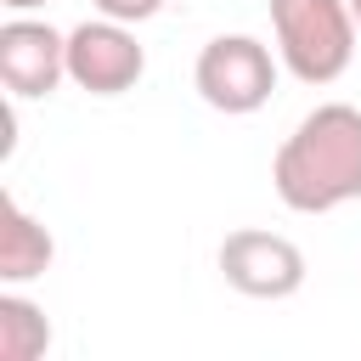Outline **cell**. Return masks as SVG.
Listing matches in <instances>:
<instances>
[{
	"label": "cell",
	"mask_w": 361,
	"mask_h": 361,
	"mask_svg": "<svg viewBox=\"0 0 361 361\" xmlns=\"http://www.w3.org/2000/svg\"><path fill=\"white\" fill-rule=\"evenodd\" d=\"M62 79H68V34L17 11L0 28V85L17 102H34V96H51Z\"/></svg>",
	"instance_id": "obj_6"
},
{
	"label": "cell",
	"mask_w": 361,
	"mask_h": 361,
	"mask_svg": "<svg viewBox=\"0 0 361 361\" xmlns=\"http://www.w3.org/2000/svg\"><path fill=\"white\" fill-rule=\"evenodd\" d=\"M51 259H56L51 231H45L11 192H6V197H0V282H6V288L34 282V276L51 271Z\"/></svg>",
	"instance_id": "obj_7"
},
{
	"label": "cell",
	"mask_w": 361,
	"mask_h": 361,
	"mask_svg": "<svg viewBox=\"0 0 361 361\" xmlns=\"http://www.w3.org/2000/svg\"><path fill=\"white\" fill-rule=\"evenodd\" d=\"M102 17H118V23H147L164 11V0H90Z\"/></svg>",
	"instance_id": "obj_9"
},
{
	"label": "cell",
	"mask_w": 361,
	"mask_h": 361,
	"mask_svg": "<svg viewBox=\"0 0 361 361\" xmlns=\"http://www.w3.org/2000/svg\"><path fill=\"white\" fill-rule=\"evenodd\" d=\"M141 73H147V51L135 45L130 23L96 11L90 23H79L68 34V79L79 90H90V96H124V90L141 85Z\"/></svg>",
	"instance_id": "obj_5"
},
{
	"label": "cell",
	"mask_w": 361,
	"mask_h": 361,
	"mask_svg": "<svg viewBox=\"0 0 361 361\" xmlns=\"http://www.w3.org/2000/svg\"><path fill=\"white\" fill-rule=\"evenodd\" d=\"M271 186L293 214H333L361 197V107L322 102L271 158Z\"/></svg>",
	"instance_id": "obj_1"
},
{
	"label": "cell",
	"mask_w": 361,
	"mask_h": 361,
	"mask_svg": "<svg viewBox=\"0 0 361 361\" xmlns=\"http://www.w3.org/2000/svg\"><path fill=\"white\" fill-rule=\"evenodd\" d=\"M6 11H34V6H45V0H0Z\"/></svg>",
	"instance_id": "obj_10"
},
{
	"label": "cell",
	"mask_w": 361,
	"mask_h": 361,
	"mask_svg": "<svg viewBox=\"0 0 361 361\" xmlns=\"http://www.w3.org/2000/svg\"><path fill=\"white\" fill-rule=\"evenodd\" d=\"M192 85L197 96L214 107V113H259L276 90V56L265 39L254 34H214L203 51H197V68H192Z\"/></svg>",
	"instance_id": "obj_3"
},
{
	"label": "cell",
	"mask_w": 361,
	"mask_h": 361,
	"mask_svg": "<svg viewBox=\"0 0 361 361\" xmlns=\"http://www.w3.org/2000/svg\"><path fill=\"white\" fill-rule=\"evenodd\" d=\"M350 11H355V23H361V0H350Z\"/></svg>",
	"instance_id": "obj_11"
},
{
	"label": "cell",
	"mask_w": 361,
	"mask_h": 361,
	"mask_svg": "<svg viewBox=\"0 0 361 361\" xmlns=\"http://www.w3.org/2000/svg\"><path fill=\"white\" fill-rule=\"evenodd\" d=\"M220 276L243 293V299H293L305 288V248L282 231H226L220 243Z\"/></svg>",
	"instance_id": "obj_4"
},
{
	"label": "cell",
	"mask_w": 361,
	"mask_h": 361,
	"mask_svg": "<svg viewBox=\"0 0 361 361\" xmlns=\"http://www.w3.org/2000/svg\"><path fill=\"white\" fill-rule=\"evenodd\" d=\"M276 56L299 85H333L355 62V11L350 0H271Z\"/></svg>",
	"instance_id": "obj_2"
},
{
	"label": "cell",
	"mask_w": 361,
	"mask_h": 361,
	"mask_svg": "<svg viewBox=\"0 0 361 361\" xmlns=\"http://www.w3.org/2000/svg\"><path fill=\"white\" fill-rule=\"evenodd\" d=\"M51 350V322L34 299H23L17 288L0 293V361H39Z\"/></svg>",
	"instance_id": "obj_8"
}]
</instances>
